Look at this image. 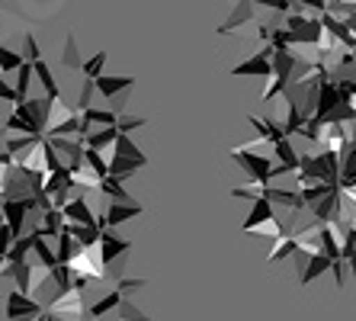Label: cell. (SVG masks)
<instances>
[{
  "mask_svg": "<svg viewBox=\"0 0 356 321\" xmlns=\"http://www.w3.org/2000/svg\"><path fill=\"white\" fill-rule=\"evenodd\" d=\"M145 164H148V154L141 151L129 135H119V142L113 145V154H109V177L129 180L135 170H141Z\"/></svg>",
  "mask_w": 356,
  "mask_h": 321,
  "instance_id": "obj_1",
  "label": "cell"
},
{
  "mask_svg": "<svg viewBox=\"0 0 356 321\" xmlns=\"http://www.w3.org/2000/svg\"><path fill=\"white\" fill-rule=\"evenodd\" d=\"M241 231H264L273 241H280L282 235H292L289 225L276 222V206L270 199H264V196H260L257 203H250V215L241 222Z\"/></svg>",
  "mask_w": 356,
  "mask_h": 321,
  "instance_id": "obj_2",
  "label": "cell"
},
{
  "mask_svg": "<svg viewBox=\"0 0 356 321\" xmlns=\"http://www.w3.org/2000/svg\"><path fill=\"white\" fill-rule=\"evenodd\" d=\"M298 65L302 58H296L292 51H273V77H270V87L264 90V100L270 103L276 93H286L292 84V77H296Z\"/></svg>",
  "mask_w": 356,
  "mask_h": 321,
  "instance_id": "obj_3",
  "label": "cell"
},
{
  "mask_svg": "<svg viewBox=\"0 0 356 321\" xmlns=\"http://www.w3.org/2000/svg\"><path fill=\"white\" fill-rule=\"evenodd\" d=\"M286 29H289L292 45H315V49H321V42H324L321 17H298V13H289Z\"/></svg>",
  "mask_w": 356,
  "mask_h": 321,
  "instance_id": "obj_4",
  "label": "cell"
},
{
  "mask_svg": "<svg viewBox=\"0 0 356 321\" xmlns=\"http://www.w3.org/2000/svg\"><path fill=\"white\" fill-rule=\"evenodd\" d=\"M232 160L238 164L244 174L250 177L254 186H270V170H273V158L266 154H257V151H244V148H234L232 151Z\"/></svg>",
  "mask_w": 356,
  "mask_h": 321,
  "instance_id": "obj_5",
  "label": "cell"
},
{
  "mask_svg": "<svg viewBox=\"0 0 356 321\" xmlns=\"http://www.w3.org/2000/svg\"><path fill=\"white\" fill-rule=\"evenodd\" d=\"M232 74L234 77H273V49L266 45L264 51L244 58L241 65H234L232 68Z\"/></svg>",
  "mask_w": 356,
  "mask_h": 321,
  "instance_id": "obj_6",
  "label": "cell"
},
{
  "mask_svg": "<svg viewBox=\"0 0 356 321\" xmlns=\"http://www.w3.org/2000/svg\"><path fill=\"white\" fill-rule=\"evenodd\" d=\"M45 308L35 302L33 296H23L19 289H10L7 293V321H17V318H42Z\"/></svg>",
  "mask_w": 356,
  "mask_h": 321,
  "instance_id": "obj_7",
  "label": "cell"
},
{
  "mask_svg": "<svg viewBox=\"0 0 356 321\" xmlns=\"http://www.w3.org/2000/svg\"><path fill=\"white\" fill-rule=\"evenodd\" d=\"M45 312L51 315H65V321H81L83 315V299L77 289H71V293H65V296H55L49 305H45Z\"/></svg>",
  "mask_w": 356,
  "mask_h": 321,
  "instance_id": "obj_8",
  "label": "cell"
},
{
  "mask_svg": "<svg viewBox=\"0 0 356 321\" xmlns=\"http://www.w3.org/2000/svg\"><path fill=\"white\" fill-rule=\"evenodd\" d=\"M132 251V238H122L116 235L113 229L103 231V241H99V263H113L116 257Z\"/></svg>",
  "mask_w": 356,
  "mask_h": 321,
  "instance_id": "obj_9",
  "label": "cell"
},
{
  "mask_svg": "<svg viewBox=\"0 0 356 321\" xmlns=\"http://www.w3.org/2000/svg\"><path fill=\"white\" fill-rule=\"evenodd\" d=\"M99 215L106 219V229L116 231L119 225H125V222H132V219H138V215H145V209H141L138 203H132V206H125V203H109L106 209L99 212Z\"/></svg>",
  "mask_w": 356,
  "mask_h": 321,
  "instance_id": "obj_10",
  "label": "cell"
},
{
  "mask_svg": "<svg viewBox=\"0 0 356 321\" xmlns=\"http://www.w3.org/2000/svg\"><path fill=\"white\" fill-rule=\"evenodd\" d=\"M61 219H65V225H97V212H90V206H87L83 196H74V199L61 209Z\"/></svg>",
  "mask_w": 356,
  "mask_h": 321,
  "instance_id": "obj_11",
  "label": "cell"
},
{
  "mask_svg": "<svg viewBox=\"0 0 356 321\" xmlns=\"http://www.w3.org/2000/svg\"><path fill=\"white\" fill-rule=\"evenodd\" d=\"M135 84V77H122V74H103L97 81V93L99 97H106V100H116L122 93H129Z\"/></svg>",
  "mask_w": 356,
  "mask_h": 321,
  "instance_id": "obj_12",
  "label": "cell"
},
{
  "mask_svg": "<svg viewBox=\"0 0 356 321\" xmlns=\"http://www.w3.org/2000/svg\"><path fill=\"white\" fill-rule=\"evenodd\" d=\"M248 122L257 129V138H260L264 145H273V148H276L280 142H286V129L276 126L273 119H266V116H250Z\"/></svg>",
  "mask_w": 356,
  "mask_h": 321,
  "instance_id": "obj_13",
  "label": "cell"
},
{
  "mask_svg": "<svg viewBox=\"0 0 356 321\" xmlns=\"http://www.w3.org/2000/svg\"><path fill=\"white\" fill-rule=\"evenodd\" d=\"M334 267V261L327 257V254H315V257H308L305 267H302V273H298V279H302V286H312L318 277H324V273Z\"/></svg>",
  "mask_w": 356,
  "mask_h": 321,
  "instance_id": "obj_14",
  "label": "cell"
},
{
  "mask_svg": "<svg viewBox=\"0 0 356 321\" xmlns=\"http://www.w3.org/2000/svg\"><path fill=\"white\" fill-rule=\"evenodd\" d=\"M254 17H257V3H234L232 17H228L222 26H218V35H232L234 26L248 23V19H254Z\"/></svg>",
  "mask_w": 356,
  "mask_h": 321,
  "instance_id": "obj_15",
  "label": "cell"
},
{
  "mask_svg": "<svg viewBox=\"0 0 356 321\" xmlns=\"http://www.w3.org/2000/svg\"><path fill=\"white\" fill-rule=\"evenodd\" d=\"M33 254H35V261H39V267H45V270H55V267H58V251H51L49 247V241H45V238H42V231L35 229L33 231Z\"/></svg>",
  "mask_w": 356,
  "mask_h": 321,
  "instance_id": "obj_16",
  "label": "cell"
},
{
  "mask_svg": "<svg viewBox=\"0 0 356 321\" xmlns=\"http://www.w3.org/2000/svg\"><path fill=\"white\" fill-rule=\"evenodd\" d=\"M119 142V129H97V132H90V135L83 138V145L90 148V151H99L103 154V148H113V145Z\"/></svg>",
  "mask_w": 356,
  "mask_h": 321,
  "instance_id": "obj_17",
  "label": "cell"
},
{
  "mask_svg": "<svg viewBox=\"0 0 356 321\" xmlns=\"http://www.w3.org/2000/svg\"><path fill=\"white\" fill-rule=\"evenodd\" d=\"M42 138H29V135H3V142H0V148L10 154V158L17 160L23 158V151H29V148H35Z\"/></svg>",
  "mask_w": 356,
  "mask_h": 321,
  "instance_id": "obj_18",
  "label": "cell"
},
{
  "mask_svg": "<svg viewBox=\"0 0 356 321\" xmlns=\"http://www.w3.org/2000/svg\"><path fill=\"white\" fill-rule=\"evenodd\" d=\"M125 180H119V177H106L103 180V183L97 186L99 193L103 196H109V203H125V206H132V196L125 193Z\"/></svg>",
  "mask_w": 356,
  "mask_h": 321,
  "instance_id": "obj_19",
  "label": "cell"
},
{
  "mask_svg": "<svg viewBox=\"0 0 356 321\" xmlns=\"http://www.w3.org/2000/svg\"><path fill=\"white\" fill-rule=\"evenodd\" d=\"M122 302H125L122 293H119V289H113V293H106V296L99 299V302H93V305H90V318H93V321H99L103 315L119 312V305H122Z\"/></svg>",
  "mask_w": 356,
  "mask_h": 321,
  "instance_id": "obj_20",
  "label": "cell"
},
{
  "mask_svg": "<svg viewBox=\"0 0 356 321\" xmlns=\"http://www.w3.org/2000/svg\"><path fill=\"white\" fill-rule=\"evenodd\" d=\"M289 257H298V241L292 235H282L280 241H276V247L270 251L266 263H282V261H289Z\"/></svg>",
  "mask_w": 356,
  "mask_h": 321,
  "instance_id": "obj_21",
  "label": "cell"
},
{
  "mask_svg": "<svg viewBox=\"0 0 356 321\" xmlns=\"http://www.w3.org/2000/svg\"><path fill=\"white\" fill-rule=\"evenodd\" d=\"M33 68H35V77H39V81H42V87H45V97H49V100H61L58 81H55V74H51V68H49V65H45V58H42V61H35Z\"/></svg>",
  "mask_w": 356,
  "mask_h": 321,
  "instance_id": "obj_22",
  "label": "cell"
},
{
  "mask_svg": "<svg viewBox=\"0 0 356 321\" xmlns=\"http://www.w3.org/2000/svg\"><path fill=\"white\" fill-rule=\"evenodd\" d=\"M83 170H90L93 177L103 183V180L109 177V160L99 151H90V148H87V151H83Z\"/></svg>",
  "mask_w": 356,
  "mask_h": 321,
  "instance_id": "obj_23",
  "label": "cell"
},
{
  "mask_svg": "<svg viewBox=\"0 0 356 321\" xmlns=\"http://www.w3.org/2000/svg\"><path fill=\"white\" fill-rule=\"evenodd\" d=\"M35 77V68L33 65H23L17 74V84H13V90H17V106H23V103H29V84H33Z\"/></svg>",
  "mask_w": 356,
  "mask_h": 321,
  "instance_id": "obj_24",
  "label": "cell"
},
{
  "mask_svg": "<svg viewBox=\"0 0 356 321\" xmlns=\"http://www.w3.org/2000/svg\"><path fill=\"white\" fill-rule=\"evenodd\" d=\"M26 65V58L19 51L7 49V45H0V74H19V68Z\"/></svg>",
  "mask_w": 356,
  "mask_h": 321,
  "instance_id": "obj_25",
  "label": "cell"
},
{
  "mask_svg": "<svg viewBox=\"0 0 356 321\" xmlns=\"http://www.w3.org/2000/svg\"><path fill=\"white\" fill-rule=\"evenodd\" d=\"M42 238L49 241V238H58L61 231H65V219H61V212L58 209H51V212H45L42 215Z\"/></svg>",
  "mask_w": 356,
  "mask_h": 321,
  "instance_id": "obj_26",
  "label": "cell"
},
{
  "mask_svg": "<svg viewBox=\"0 0 356 321\" xmlns=\"http://www.w3.org/2000/svg\"><path fill=\"white\" fill-rule=\"evenodd\" d=\"M33 235H23V238H17V245L10 247V254H7V263H13V267H19V263H26V257H29V251H33Z\"/></svg>",
  "mask_w": 356,
  "mask_h": 321,
  "instance_id": "obj_27",
  "label": "cell"
},
{
  "mask_svg": "<svg viewBox=\"0 0 356 321\" xmlns=\"http://www.w3.org/2000/svg\"><path fill=\"white\" fill-rule=\"evenodd\" d=\"M49 279L58 286V296H65V293H71V289H74V273H71V267H61V263H58V267L49 273Z\"/></svg>",
  "mask_w": 356,
  "mask_h": 321,
  "instance_id": "obj_28",
  "label": "cell"
},
{
  "mask_svg": "<svg viewBox=\"0 0 356 321\" xmlns=\"http://www.w3.org/2000/svg\"><path fill=\"white\" fill-rule=\"evenodd\" d=\"M106 51H97L93 58L83 61V81H99L103 77V68H106Z\"/></svg>",
  "mask_w": 356,
  "mask_h": 321,
  "instance_id": "obj_29",
  "label": "cell"
},
{
  "mask_svg": "<svg viewBox=\"0 0 356 321\" xmlns=\"http://www.w3.org/2000/svg\"><path fill=\"white\" fill-rule=\"evenodd\" d=\"M61 65L65 68H81L83 71V61H81V55H77V39L74 35H67V42H65V51H61Z\"/></svg>",
  "mask_w": 356,
  "mask_h": 321,
  "instance_id": "obj_30",
  "label": "cell"
},
{
  "mask_svg": "<svg viewBox=\"0 0 356 321\" xmlns=\"http://www.w3.org/2000/svg\"><path fill=\"white\" fill-rule=\"evenodd\" d=\"M145 126H148V119H141V116H119V122H116L119 135H132V132H138Z\"/></svg>",
  "mask_w": 356,
  "mask_h": 321,
  "instance_id": "obj_31",
  "label": "cell"
},
{
  "mask_svg": "<svg viewBox=\"0 0 356 321\" xmlns=\"http://www.w3.org/2000/svg\"><path fill=\"white\" fill-rule=\"evenodd\" d=\"M119 293H122V299H129L132 293H141V289H148V279H138V277H122L119 279Z\"/></svg>",
  "mask_w": 356,
  "mask_h": 321,
  "instance_id": "obj_32",
  "label": "cell"
},
{
  "mask_svg": "<svg viewBox=\"0 0 356 321\" xmlns=\"http://www.w3.org/2000/svg\"><path fill=\"white\" fill-rule=\"evenodd\" d=\"M93 93H97V81H83V90H81V100H77V113H87L93 103Z\"/></svg>",
  "mask_w": 356,
  "mask_h": 321,
  "instance_id": "obj_33",
  "label": "cell"
},
{
  "mask_svg": "<svg viewBox=\"0 0 356 321\" xmlns=\"http://www.w3.org/2000/svg\"><path fill=\"white\" fill-rule=\"evenodd\" d=\"M23 58H26V65H35V61H42L39 45H35L33 35H23Z\"/></svg>",
  "mask_w": 356,
  "mask_h": 321,
  "instance_id": "obj_34",
  "label": "cell"
},
{
  "mask_svg": "<svg viewBox=\"0 0 356 321\" xmlns=\"http://www.w3.org/2000/svg\"><path fill=\"white\" fill-rule=\"evenodd\" d=\"M87 283H93L90 277H81V273H74V289L77 293H83V286H87Z\"/></svg>",
  "mask_w": 356,
  "mask_h": 321,
  "instance_id": "obj_35",
  "label": "cell"
},
{
  "mask_svg": "<svg viewBox=\"0 0 356 321\" xmlns=\"http://www.w3.org/2000/svg\"><path fill=\"white\" fill-rule=\"evenodd\" d=\"M340 193H343V199H347V203H353V206H356V186H343Z\"/></svg>",
  "mask_w": 356,
  "mask_h": 321,
  "instance_id": "obj_36",
  "label": "cell"
},
{
  "mask_svg": "<svg viewBox=\"0 0 356 321\" xmlns=\"http://www.w3.org/2000/svg\"><path fill=\"white\" fill-rule=\"evenodd\" d=\"M45 321H65L61 315H51V312H45Z\"/></svg>",
  "mask_w": 356,
  "mask_h": 321,
  "instance_id": "obj_37",
  "label": "cell"
},
{
  "mask_svg": "<svg viewBox=\"0 0 356 321\" xmlns=\"http://www.w3.org/2000/svg\"><path fill=\"white\" fill-rule=\"evenodd\" d=\"M119 321H151L148 315H145V318H119Z\"/></svg>",
  "mask_w": 356,
  "mask_h": 321,
  "instance_id": "obj_38",
  "label": "cell"
},
{
  "mask_svg": "<svg viewBox=\"0 0 356 321\" xmlns=\"http://www.w3.org/2000/svg\"><path fill=\"white\" fill-rule=\"evenodd\" d=\"M347 267H350V270H353V273H356V257H353V261H350V263H347Z\"/></svg>",
  "mask_w": 356,
  "mask_h": 321,
  "instance_id": "obj_39",
  "label": "cell"
},
{
  "mask_svg": "<svg viewBox=\"0 0 356 321\" xmlns=\"http://www.w3.org/2000/svg\"><path fill=\"white\" fill-rule=\"evenodd\" d=\"M17 321H39V318H17Z\"/></svg>",
  "mask_w": 356,
  "mask_h": 321,
  "instance_id": "obj_40",
  "label": "cell"
},
{
  "mask_svg": "<svg viewBox=\"0 0 356 321\" xmlns=\"http://www.w3.org/2000/svg\"><path fill=\"white\" fill-rule=\"evenodd\" d=\"M0 302H7V296H3V293H0Z\"/></svg>",
  "mask_w": 356,
  "mask_h": 321,
  "instance_id": "obj_41",
  "label": "cell"
},
{
  "mask_svg": "<svg viewBox=\"0 0 356 321\" xmlns=\"http://www.w3.org/2000/svg\"><path fill=\"white\" fill-rule=\"evenodd\" d=\"M39 321H45V315H42V318H39Z\"/></svg>",
  "mask_w": 356,
  "mask_h": 321,
  "instance_id": "obj_42",
  "label": "cell"
}]
</instances>
